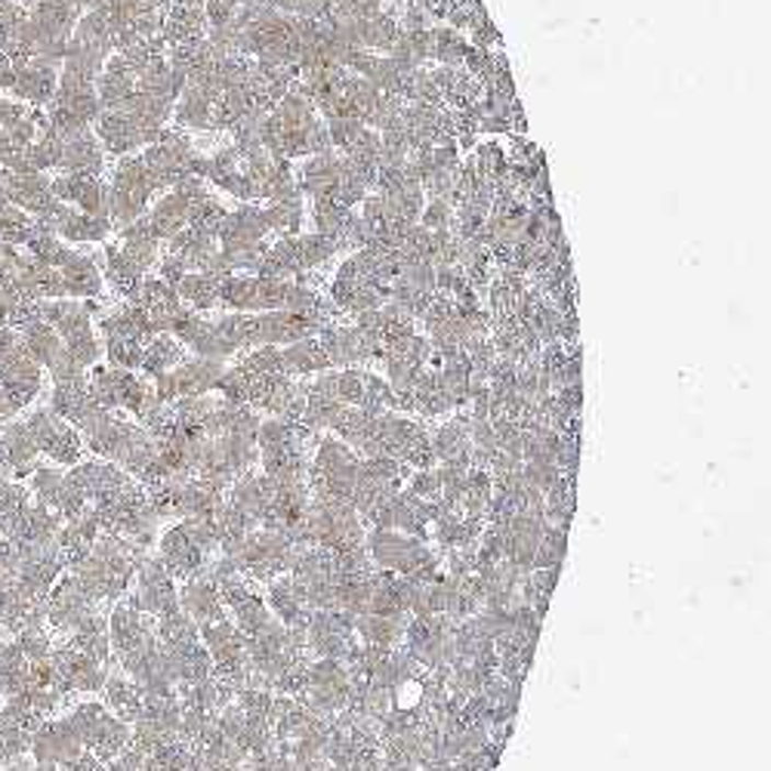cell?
<instances>
[{
    "instance_id": "4316f807",
    "label": "cell",
    "mask_w": 771,
    "mask_h": 771,
    "mask_svg": "<svg viewBox=\"0 0 771 771\" xmlns=\"http://www.w3.org/2000/svg\"><path fill=\"white\" fill-rule=\"evenodd\" d=\"M407 491L419 497V500H438L441 497V482H438L436 470H417L411 472L407 479Z\"/></svg>"
},
{
    "instance_id": "52a82bcc",
    "label": "cell",
    "mask_w": 771,
    "mask_h": 771,
    "mask_svg": "<svg viewBox=\"0 0 771 771\" xmlns=\"http://www.w3.org/2000/svg\"><path fill=\"white\" fill-rule=\"evenodd\" d=\"M176 596H180V608L198 626L229 618L226 605L219 599L217 584L210 577H188V580H183V589H176Z\"/></svg>"
},
{
    "instance_id": "7402d4cb",
    "label": "cell",
    "mask_w": 771,
    "mask_h": 771,
    "mask_svg": "<svg viewBox=\"0 0 771 771\" xmlns=\"http://www.w3.org/2000/svg\"><path fill=\"white\" fill-rule=\"evenodd\" d=\"M297 244H300L302 275H306V272H312V268L324 266V263L340 251V248H336V238L319 235V232H312V235H297Z\"/></svg>"
},
{
    "instance_id": "d6986e66",
    "label": "cell",
    "mask_w": 771,
    "mask_h": 771,
    "mask_svg": "<svg viewBox=\"0 0 771 771\" xmlns=\"http://www.w3.org/2000/svg\"><path fill=\"white\" fill-rule=\"evenodd\" d=\"M263 219H266L268 232H278L281 238L300 235L302 195H294V198H287V202L272 204L268 210H263Z\"/></svg>"
},
{
    "instance_id": "5b68a950",
    "label": "cell",
    "mask_w": 771,
    "mask_h": 771,
    "mask_svg": "<svg viewBox=\"0 0 771 771\" xmlns=\"http://www.w3.org/2000/svg\"><path fill=\"white\" fill-rule=\"evenodd\" d=\"M81 753H84V744H81L74 725L66 716H53V720L44 722L34 732L32 750H28V756L37 766H59V769H66L68 762L78 759Z\"/></svg>"
},
{
    "instance_id": "e0dca14e",
    "label": "cell",
    "mask_w": 771,
    "mask_h": 771,
    "mask_svg": "<svg viewBox=\"0 0 771 771\" xmlns=\"http://www.w3.org/2000/svg\"><path fill=\"white\" fill-rule=\"evenodd\" d=\"M176 294L180 300L192 306V312H207L219 306V281L204 272H185L183 281L176 285Z\"/></svg>"
},
{
    "instance_id": "4dcf8cb0",
    "label": "cell",
    "mask_w": 771,
    "mask_h": 771,
    "mask_svg": "<svg viewBox=\"0 0 771 771\" xmlns=\"http://www.w3.org/2000/svg\"><path fill=\"white\" fill-rule=\"evenodd\" d=\"M34 771H62V769H59V766H37V762H34Z\"/></svg>"
},
{
    "instance_id": "5bb4252c",
    "label": "cell",
    "mask_w": 771,
    "mask_h": 771,
    "mask_svg": "<svg viewBox=\"0 0 771 771\" xmlns=\"http://www.w3.org/2000/svg\"><path fill=\"white\" fill-rule=\"evenodd\" d=\"M185 361V346L176 340L173 334H154L146 343V353H142V365L139 368L146 370L149 377H158V373H168L176 365Z\"/></svg>"
},
{
    "instance_id": "277c9868",
    "label": "cell",
    "mask_w": 771,
    "mask_h": 771,
    "mask_svg": "<svg viewBox=\"0 0 771 771\" xmlns=\"http://www.w3.org/2000/svg\"><path fill=\"white\" fill-rule=\"evenodd\" d=\"M44 722L47 720L28 704L25 694L3 701V706H0V756H3V766L19 759V756H28L34 732Z\"/></svg>"
},
{
    "instance_id": "44dd1931",
    "label": "cell",
    "mask_w": 771,
    "mask_h": 771,
    "mask_svg": "<svg viewBox=\"0 0 771 771\" xmlns=\"http://www.w3.org/2000/svg\"><path fill=\"white\" fill-rule=\"evenodd\" d=\"M229 618H232V623L238 626V633H244V636H256V633L272 621V611H268V605L253 592L251 599H244L238 608L229 611Z\"/></svg>"
},
{
    "instance_id": "7a4b0ae2",
    "label": "cell",
    "mask_w": 771,
    "mask_h": 771,
    "mask_svg": "<svg viewBox=\"0 0 771 771\" xmlns=\"http://www.w3.org/2000/svg\"><path fill=\"white\" fill-rule=\"evenodd\" d=\"M25 426H28V433L34 436L37 451L47 453L50 463H56V467H74V463H81V457H84V438H81V433H78L71 423H66V419L59 417L53 407L34 411L32 417L25 419Z\"/></svg>"
},
{
    "instance_id": "1f68e13d",
    "label": "cell",
    "mask_w": 771,
    "mask_h": 771,
    "mask_svg": "<svg viewBox=\"0 0 771 771\" xmlns=\"http://www.w3.org/2000/svg\"><path fill=\"white\" fill-rule=\"evenodd\" d=\"M386 771H417L414 766H392V769H386Z\"/></svg>"
},
{
    "instance_id": "8fae6325",
    "label": "cell",
    "mask_w": 771,
    "mask_h": 771,
    "mask_svg": "<svg viewBox=\"0 0 771 771\" xmlns=\"http://www.w3.org/2000/svg\"><path fill=\"white\" fill-rule=\"evenodd\" d=\"M32 688V664L13 638H0V698H16Z\"/></svg>"
},
{
    "instance_id": "ba28073f",
    "label": "cell",
    "mask_w": 771,
    "mask_h": 771,
    "mask_svg": "<svg viewBox=\"0 0 771 771\" xmlns=\"http://www.w3.org/2000/svg\"><path fill=\"white\" fill-rule=\"evenodd\" d=\"M0 451L13 470V479H25L37 467V457H41L25 419H10L0 426Z\"/></svg>"
},
{
    "instance_id": "30bf717a",
    "label": "cell",
    "mask_w": 771,
    "mask_h": 771,
    "mask_svg": "<svg viewBox=\"0 0 771 771\" xmlns=\"http://www.w3.org/2000/svg\"><path fill=\"white\" fill-rule=\"evenodd\" d=\"M340 154L334 151H321V154H309V161L302 164L300 176H297V188L300 195H309L312 202L334 195L336 183H340Z\"/></svg>"
},
{
    "instance_id": "603a6c76",
    "label": "cell",
    "mask_w": 771,
    "mask_h": 771,
    "mask_svg": "<svg viewBox=\"0 0 771 771\" xmlns=\"http://www.w3.org/2000/svg\"><path fill=\"white\" fill-rule=\"evenodd\" d=\"M349 207L336 202L334 195H324V198H315L312 202V217H315V232L319 235H331L336 238V232L343 229V222L349 219Z\"/></svg>"
},
{
    "instance_id": "cb8c5ba5",
    "label": "cell",
    "mask_w": 771,
    "mask_h": 771,
    "mask_svg": "<svg viewBox=\"0 0 771 771\" xmlns=\"http://www.w3.org/2000/svg\"><path fill=\"white\" fill-rule=\"evenodd\" d=\"M238 368H244L248 373H285L281 346H256V349H248V355L238 361Z\"/></svg>"
},
{
    "instance_id": "4fadbf2b",
    "label": "cell",
    "mask_w": 771,
    "mask_h": 771,
    "mask_svg": "<svg viewBox=\"0 0 771 771\" xmlns=\"http://www.w3.org/2000/svg\"><path fill=\"white\" fill-rule=\"evenodd\" d=\"M411 537L402 531H380V528H370L365 534V550H368L373 568L380 571H395L402 562L404 550H407Z\"/></svg>"
},
{
    "instance_id": "ffe728a7",
    "label": "cell",
    "mask_w": 771,
    "mask_h": 771,
    "mask_svg": "<svg viewBox=\"0 0 771 771\" xmlns=\"http://www.w3.org/2000/svg\"><path fill=\"white\" fill-rule=\"evenodd\" d=\"M467 53H470V44H467V37L457 32V28H433V59L436 62L460 68L463 59H467Z\"/></svg>"
},
{
    "instance_id": "f546056e",
    "label": "cell",
    "mask_w": 771,
    "mask_h": 771,
    "mask_svg": "<svg viewBox=\"0 0 771 771\" xmlns=\"http://www.w3.org/2000/svg\"><path fill=\"white\" fill-rule=\"evenodd\" d=\"M3 771H34V759L32 756H19V759H13V762H7Z\"/></svg>"
},
{
    "instance_id": "3957f363",
    "label": "cell",
    "mask_w": 771,
    "mask_h": 771,
    "mask_svg": "<svg viewBox=\"0 0 771 771\" xmlns=\"http://www.w3.org/2000/svg\"><path fill=\"white\" fill-rule=\"evenodd\" d=\"M96 608H102V605L93 602L84 589L74 584L71 574H62V577L56 580V587L50 589V596H47L44 621H47V630H50V633H56L59 638H68L78 630V623L84 621L87 614H93Z\"/></svg>"
},
{
    "instance_id": "83f0119b",
    "label": "cell",
    "mask_w": 771,
    "mask_h": 771,
    "mask_svg": "<svg viewBox=\"0 0 771 771\" xmlns=\"http://www.w3.org/2000/svg\"><path fill=\"white\" fill-rule=\"evenodd\" d=\"M108 771H149L146 769V753H139L134 744H127V750L120 756H115L112 762H105Z\"/></svg>"
},
{
    "instance_id": "2e32d148",
    "label": "cell",
    "mask_w": 771,
    "mask_h": 771,
    "mask_svg": "<svg viewBox=\"0 0 771 771\" xmlns=\"http://www.w3.org/2000/svg\"><path fill=\"white\" fill-rule=\"evenodd\" d=\"M404 621H389V618H377V614H361L355 618V633L361 636L365 645H377V648H386L392 652L399 642L404 638Z\"/></svg>"
},
{
    "instance_id": "ac0fdd59",
    "label": "cell",
    "mask_w": 771,
    "mask_h": 771,
    "mask_svg": "<svg viewBox=\"0 0 771 771\" xmlns=\"http://www.w3.org/2000/svg\"><path fill=\"white\" fill-rule=\"evenodd\" d=\"M266 599H268L266 605H268V611H272V618H275V621H281L285 626L297 623L302 614H306V608H302V605L297 602V596H294L290 574H281V577L268 580Z\"/></svg>"
},
{
    "instance_id": "d6a6232c",
    "label": "cell",
    "mask_w": 771,
    "mask_h": 771,
    "mask_svg": "<svg viewBox=\"0 0 771 771\" xmlns=\"http://www.w3.org/2000/svg\"><path fill=\"white\" fill-rule=\"evenodd\" d=\"M0 638H3V633H0Z\"/></svg>"
},
{
    "instance_id": "f1b7e54d",
    "label": "cell",
    "mask_w": 771,
    "mask_h": 771,
    "mask_svg": "<svg viewBox=\"0 0 771 771\" xmlns=\"http://www.w3.org/2000/svg\"><path fill=\"white\" fill-rule=\"evenodd\" d=\"M62 771H108V769H105V762H100V759L90 753V750H84L78 759H71Z\"/></svg>"
},
{
    "instance_id": "d4e9b609",
    "label": "cell",
    "mask_w": 771,
    "mask_h": 771,
    "mask_svg": "<svg viewBox=\"0 0 771 771\" xmlns=\"http://www.w3.org/2000/svg\"><path fill=\"white\" fill-rule=\"evenodd\" d=\"M336 399L343 404H353V407L361 404V399H365V377H361V368L336 370Z\"/></svg>"
},
{
    "instance_id": "6da1fadb",
    "label": "cell",
    "mask_w": 771,
    "mask_h": 771,
    "mask_svg": "<svg viewBox=\"0 0 771 771\" xmlns=\"http://www.w3.org/2000/svg\"><path fill=\"white\" fill-rule=\"evenodd\" d=\"M0 386L16 399L19 407H28L44 386V368L34 361L22 334L13 327H0Z\"/></svg>"
},
{
    "instance_id": "9c48e42d",
    "label": "cell",
    "mask_w": 771,
    "mask_h": 771,
    "mask_svg": "<svg viewBox=\"0 0 771 771\" xmlns=\"http://www.w3.org/2000/svg\"><path fill=\"white\" fill-rule=\"evenodd\" d=\"M102 704H105V710H108L112 716H118L120 722L134 725V722L142 716V691H139V686H136L130 676L115 670L105 676Z\"/></svg>"
},
{
    "instance_id": "484cf974",
    "label": "cell",
    "mask_w": 771,
    "mask_h": 771,
    "mask_svg": "<svg viewBox=\"0 0 771 771\" xmlns=\"http://www.w3.org/2000/svg\"><path fill=\"white\" fill-rule=\"evenodd\" d=\"M453 222V207L451 202H441V198H429L423 204V214H419V226L429 229V232H441V229H451Z\"/></svg>"
},
{
    "instance_id": "8992f818",
    "label": "cell",
    "mask_w": 771,
    "mask_h": 771,
    "mask_svg": "<svg viewBox=\"0 0 771 771\" xmlns=\"http://www.w3.org/2000/svg\"><path fill=\"white\" fill-rule=\"evenodd\" d=\"M154 555L164 562V568H168V574L173 580H188V577H195V574L202 571L204 562L214 559V555H204L202 550L192 543V537L185 534V528L180 521L170 525L168 531L158 537V553Z\"/></svg>"
},
{
    "instance_id": "7c38bea8",
    "label": "cell",
    "mask_w": 771,
    "mask_h": 771,
    "mask_svg": "<svg viewBox=\"0 0 771 771\" xmlns=\"http://www.w3.org/2000/svg\"><path fill=\"white\" fill-rule=\"evenodd\" d=\"M281 358H285V373H290V377H309V373L331 370V361L321 349L319 336H306V340L290 343L281 349Z\"/></svg>"
},
{
    "instance_id": "9a60e30c",
    "label": "cell",
    "mask_w": 771,
    "mask_h": 771,
    "mask_svg": "<svg viewBox=\"0 0 771 771\" xmlns=\"http://www.w3.org/2000/svg\"><path fill=\"white\" fill-rule=\"evenodd\" d=\"M127 744H130V725L108 713V716L102 720L100 728H96V735H93L87 750L96 756L100 762H112L115 756H120L127 750Z\"/></svg>"
}]
</instances>
